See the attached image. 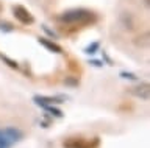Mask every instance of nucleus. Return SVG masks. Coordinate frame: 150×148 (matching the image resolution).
Instances as JSON below:
<instances>
[{
  "label": "nucleus",
  "mask_w": 150,
  "mask_h": 148,
  "mask_svg": "<svg viewBox=\"0 0 150 148\" xmlns=\"http://www.w3.org/2000/svg\"><path fill=\"white\" fill-rule=\"evenodd\" d=\"M13 14H14V17H16V19L21 22V24H23V25H31L33 22H35V17H33V14L27 10L25 6H22V5L13 6Z\"/></svg>",
  "instance_id": "4"
},
{
  "label": "nucleus",
  "mask_w": 150,
  "mask_h": 148,
  "mask_svg": "<svg viewBox=\"0 0 150 148\" xmlns=\"http://www.w3.org/2000/svg\"><path fill=\"white\" fill-rule=\"evenodd\" d=\"M42 28H44L45 31H47V33H49L50 36H55V38H56V34L53 33V31H52V30H49V28H47V25H42Z\"/></svg>",
  "instance_id": "15"
},
{
  "label": "nucleus",
  "mask_w": 150,
  "mask_h": 148,
  "mask_svg": "<svg viewBox=\"0 0 150 148\" xmlns=\"http://www.w3.org/2000/svg\"><path fill=\"white\" fill-rule=\"evenodd\" d=\"M56 19L69 25H91L97 20V16L92 11L84 10V8H74V10L61 13Z\"/></svg>",
  "instance_id": "1"
},
{
  "label": "nucleus",
  "mask_w": 150,
  "mask_h": 148,
  "mask_svg": "<svg viewBox=\"0 0 150 148\" xmlns=\"http://www.w3.org/2000/svg\"><path fill=\"white\" fill-rule=\"evenodd\" d=\"M98 48H100V44H98V42H92V44H89L88 47L84 48V53H86V55H94V53L98 52Z\"/></svg>",
  "instance_id": "8"
},
{
  "label": "nucleus",
  "mask_w": 150,
  "mask_h": 148,
  "mask_svg": "<svg viewBox=\"0 0 150 148\" xmlns=\"http://www.w3.org/2000/svg\"><path fill=\"white\" fill-rule=\"evenodd\" d=\"M120 76L125 78V80H131V81L138 80V76H136L134 73H131V72H120Z\"/></svg>",
  "instance_id": "12"
},
{
  "label": "nucleus",
  "mask_w": 150,
  "mask_h": 148,
  "mask_svg": "<svg viewBox=\"0 0 150 148\" xmlns=\"http://www.w3.org/2000/svg\"><path fill=\"white\" fill-rule=\"evenodd\" d=\"M22 139H23V133L14 126L0 129V148H11L17 142H21Z\"/></svg>",
  "instance_id": "2"
},
{
  "label": "nucleus",
  "mask_w": 150,
  "mask_h": 148,
  "mask_svg": "<svg viewBox=\"0 0 150 148\" xmlns=\"http://www.w3.org/2000/svg\"><path fill=\"white\" fill-rule=\"evenodd\" d=\"M0 58H2V61H5L9 67H13V69H17V67H19V64H17L16 61H13V59H9L8 56H3V55H2Z\"/></svg>",
  "instance_id": "11"
},
{
  "label": "nucleus",
  "mask_w": 150,
  "mask_h": 148,
  "mask_svg": "<svg viewBox=\"0 0 150 148\" xmlns=\"http://www.w3.org/2000/svg\"><path fill=\"white\" fill-rule=\"evenodd\" d=\"M89 64H91V66H94V67H102V66H103V62H102V61H97V59H91V61H89Z\"/></svg>",
  "instance_id": "14"
},
{
  "label": "nucleus",
  "mask_w": 150,
  "mask_h": 148,
  "mask_svg": "<svg viewBox=\"0 0 150 148\" xmlns=\"http://www.w3.org/2000/svg\"><path fill=\"white\" fill-rule=\"evenodd\" d=\"M14 27L9 24V22H0V30H3V31H13Z\"/></svg>",
  "instance_id": "13"
},
{
  "label": "nucleus",
  "mask_w": 150,
  "mask_h": 148,
  "mask_svg": "<svg viewBox=\"0 0 150 148\" xmlns=\"http://www.w3.org/2000/svg\"><path fill=\"white\" fill-rule=\"evenodd\" d=\"M64 84H66V86H72V87H75V86L80 84V80H78V78H75V76H67V78L64 80Z\"/></svg>",
  "instance_id": "10"
},
{
  "label": "nucleus",
  "mask_w": 150,
  "mask_h": 148,
  "mask_svg": "<svg viewBox=\"0 0 150 148\" xmlns=\"http://www.w3.org/2000/svg\"><path fill=\"white\" fill-rule=\"evenodd\" d=\"M98 147V137L94 139H81V137H70L64 142V148H97Z\"/></svg>",
  "instance_id": "3"
},
{
  "label": "nucleus",
  "mask_w": 150,
  "mask_h": 148,
  "mask_svg": "<svg viewBox=\"0 0 150 148\" xmlns=\"http://www.w3.org/2000/svg\"><path fill=\"white\" fill-rule=\"evenodd\" d=\"M47 112H50L52 115H55V117H63V111L58 109V108H55V105H52V106H45L44 108Z\"/></svg>",
  "instance_id": "9"
},
{
  "label": "nucleus",
  "mask_w": 150,
  "mask_h": 148,
  "mask_svg": "<svg viewBox=\"0 0 150 148\" xmlns=\"http://www.w3.org/2000/svg\"><path fill=\"white\" fill-rule=\"evenodd\" d=\"M38 41H39V44L44 45L49 52H53V53H58V55L63 53V48H61L56 42H53V41H50V39H47V38H38Z\"/></svg>",
  "instance_id": "7"
},
{
  "label": "nucleus",
  "mask_w": 150,
  "mask_h": 148,
  "mask_svg": "<svg viewBox=\"0 0 150 148\" xmlns=\"http://www.w3.org/2000/svg\"><path fill=\"white\" fill-rule=\"evenodd\" d=\"M64 97L56 95V97H47V95H35L33 97V101L41 106V108H45V106H52V105H58V103H64Z\"/></svg>",
  "instance_id": "5"
},
{
  "label": "nucleus",
  "mask_w": 150,
  "mask_h": 148,
  "mask_svg": "<svg viewBox=\"0 0 150 148\" xmlns=\"http://www.w3.org/2000/svg\"><path fill=\"white\" fill-rule=\"evenodd\" d=\"M130 92H131L134 97H138V98L147 101V100H149V95H150V86H149V83H141L139 86L131 87Z\"/></svg>",
  "instance_id": "6"
}]
</instances>
